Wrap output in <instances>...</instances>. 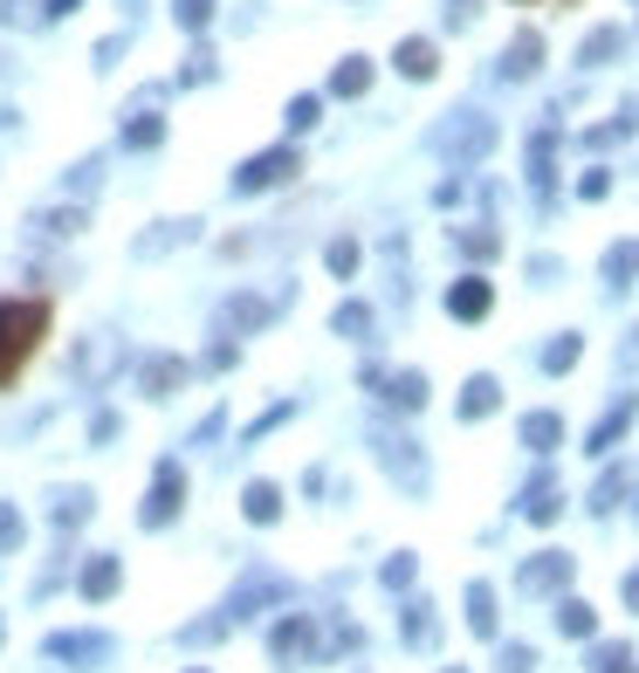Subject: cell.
Instances as JSON below:
<instances>
[{"mask_svg":"<svg viewBox=\"0 0 639 673\" xmlns=\"http://www.w3.org/2000/svg\"><path fill=\"white\" fill-rule=\"evenodd\" d=\"M179 385H186V357H172V351L138 357V392H145V399H172Z\"/></svg>","mask_w":639,"mask_h":673,"instance_id":"5b68a950","label":"cell"},{"mask_svg":"<svg viewBox=\"0 0 639 673\" xmlns=\"http://www.w3.org/2000/svg\"><path fill=\"white\" fill-rule=\"evenodd\" d=\"M179 509H186V468H179V460H159V468H151V488H145L138 523H145V529H172Z\"/></svg>","mask_w":639,"mask_h":673,"instance_id":"7a4b0ae2","label":"cell"},{"mask_svg":"<svg viewBox=\"0 0 639 673\" xmlns=\"http://www.w3.org/2000/svg\"><path fill=\"white\" fill-rule=\"evenodd\" d=\"M626 605H632V612H639V571H632V578H626Z\"/></svg>","mask_w":639,"mask_h":673,"instance_id":"ab89813d","label":"cell"},{"mask_svg":"<svg viewBox=\"0 0 639 673\" xmlns=\"http://www.w3.org/2000/svg\"><path fill=\"white\" fill-rule=\"evenodd\" d=\"M193 673H199V666H193Z\"/></svg>","mask_w":639,"mask_h":673,"instance_id":"7bdbcfd3","label":"cell"},{"mask_svg":"<svg viewBox=\"0 0 639 673\" xmlns=\"http://www.w3.org/2000/svg\"><path fill=\"white\" fill-rule=\"evenodd\" d=\"M619 488H626V475H605L598 495H592V509H612V502H619Z\"/></svg>","mask_w":639,"mask_h":673,"instance_id":"e575fe53","label":"cell"},{"mask_svg":"<svg viewBox=\"0 0 639 673\" xmlns=\"http://www.w3.org/2000/svg\"><path fill=\"white\" fill-rule=\"evenodd\" d=\"M406 639H413V646L433 639V605H406Z\"/></svg>","mask_w":639,"mask_h":673,"instance_id":"d4e9b609","label":"cell"},{"mask_svg":"<svg viewBox=\"0 0 639 673\" xmlns=\"http://www.w3.org/2000/svg\"><path fill=\"white\" fill-rule=\"evenodd\" d=\"M468 626H475L481 639L495 632V591H489V584H468Z\"/></svg>","mask_w":639,"mask_h":673,"instance_id":"9a60e30c","label":"cell"},{"mask_svg":"<svg viewBox=\"0 0 639 673\" xmlns=\"http://www.w3.org/2000/svg\"><path fill=\"white\" fill-rule=\"evenodd\" d=\"M536 56H544V35H516V42H509V56H502V76H529Z\"/></svg>","mask_w":639,"mask_h":673,"instance_id":"5bb4252c","label":"cell"},{"mask_svg":"<svg viewBox=\"0 0 639 673\" xmlns=\"http://www.w3.org/2000/svg\"><path fill=\"white\" fill-rule=\"evenodd\" d=\"M365 83H372V62L365 56H344V69L330 76V90H338V96H365Z\"/></svg>","mask_w":639,"mask_h":673,"instance_id":"2e32d148","label":"cell"},{"mask_svg":"<svg viewBox=\"0 0 639 673\" xmlns=\"http://www.w3.org/2000/svg\"><path fill=\"white\" fill-rule=\"evenodd\" d=\"M330 269L351 275V269H357V241H330Z\"/></svg>","mask_w":639,"mask_h":673,"instance_id":"d6a6232c","label":"cell"},{"mask_svg":"<svg viewBox=\"0 0 639 673\" xmlns=\"http://www.w3.org/2000/svg\"><path fill=\"white\" fill-rule=\"evenodd\" d=\"M544 365H550V372H564V365H578V336H557V344H550V357H544Z\"/></svg>","mask_w":639,"mask_h":673,"instance_id":"f1b7e54d","label":"cell"},{"mask_svg":"<svg viewBox=\"0 0 639 673\" xmlns=\"http://www.w3.org/2000/svg\"><path fill=\"white\" fill-rule=\"evenodd\" d=\"M172 14H179V21H186V28L199 35V28L214 21V0H172Z\"/></svg>","mask_w":639,"mask_h":673,"instance_id":"603a6c76","label":"cell"},{"mask_svg":"<svg viewBox=\"0 0 639 673\" xmlns=\"http://www.w3.org/2000/svg\"><path fill=\"white\" fill-rule=\"evenodd\" d=\"M557 433H564V426H557V412H529V420H523L529 447H557Z\"/></svg>","mask_w":639,"mask_h":673,"instance_id":"ffe728a7","label":"cell"},{"mask_svg":"<svg viewBox=\"0 0 639 673\" xmlns=\"http://www.w3.org/2000/svg\"><path fill=\"white\" fill-rule=\"evenodd\" d=\"M626 420H632V406H619V412H612V420H605V426L592 433V454H605V447H612V440H619V433H626Z\"/></svg>","mask_w":639,"mask_h":673,"instance_id":"4316f807","label":"cell"},{"mask_svg":"<svg viewBox=\"0 0 639 673\" xmlns=\"http://www.w3.org/2000/svg\"><path fill=\"white\" fill-rule=\"evenodd\" d=\"M523 509H529V523H550V515H557V488H550V475L529 488V502H523Z\"/></svg>","mask_w":639,"mask_h":673,"instance_id":"44dd1931","label":"cell"},{"mask_svg":"<svg viewBox=\"0 0 639 673\" xmlns=\"http://www.w3.org/2000/svg\"><path fill=\"white\" fill-rule=\"evenodd\" d=\"M124 145H132V151L166 145V117H132V124H124Z\"/></svg>","mask_w":639,"mask_h":673,"instance_id":"ac0fdd59","label":"cell"},{"mask_svg":"<svg viewBox=\"0 0 639 673\" xmlns=\"http://www.w3.org/2000/svg\"><path fill=\"white\" fill-rule=\"evenodd\" d=\"M0 14H8L14 28H28V21H35V0H8V8H0Z\"/></svg>","mask_w":639,"mask_h":673,"instance_id":"f35d334b","label":"cell"},{"mask_svg":"<svg viewBox=\"0 0 639 673\" xmlns=\"http://www.w3.org/2000/svg\"><path fill=\"white\" fill-rule=\"evenodd\" d=\"M199 365H207V372H227V365H235V344H207V357H199Z\"/></svg>","mask_w":639,"mask_h":673,"instance_id":"d590c367","label":"cell"},{"mask_svg":"<svg viewBox=\"0 0 639 673\" xmlns=\"http://www.w3.org/2000/svg\"><path fill=\"white\" fill-rule=\"evenodd\" d=\"M117 584H124V563H117L111 550L83 563V598H90V605H104V598H111V591H117Z\"/></svg>","mask_w":639,"mask_h":673,"instance_id":"9c48e42d","label":"cell"},{"mask_svg":"<svg viewBox=\"0 0 639 673\" xmlns=\"http://www.w3.org/2000/svg\"><path fill=\"white\" fill-rule=\"evenodd\" d=\"M207 69H214V48H193V56H186V69H179V83H199Z\"/></svg>","mask_w":639,"mask_h":673,"instance_id":"f546056e","label":"cell"},{"mask_svg":"<svg viewBox=\"0 0 639 673\" xmlns=\"http://www.w3.org/2000/svg\"><path fill=\"white\" fill-rule=\"evenodd\" d=\"M557 626H564L571 639H584V632L598 626V618H592V605H578V598H564V612H557Z\"/></svg>","mask_w":639,"mask_h":673,"instance_id":"7402d4cb","label":"cell"},{"mask_svg":"<svg viewBox=\"0 0 639 673\" xmlns=\"http://www.w3.org/2000/svg\"><path fill=\"white\" fill-rule=\"evenodd\" d=\"M399 69H406V76H433V69H441V48L420 42V35H413V42H399Z\"/></svg>","mask_w":639,"mask_h":673,"instance_id":"4fadbf2b","label":"cell"},{"mask_svg":"<svg viewBox=\"0 0 639 673\" xmlns=\"http://www.w3.org/2000/svg\"><path fill=\"white\" fill-rule=\"evenodd\" d=\"M269 323V303L262 296H227L214 309V336H241V330H262Z\"/></svg>","mask_w":639,"mask_h":673,"instance_id":"52a82bcc","label":"cell"},{"mask_svg":"<svg viewBox=\"0 0 639 673\" xmlns=\"http://www.w3.org/2000/svg\"><path fill=\"white\" fill-rule=\"evenodd\" d=\"M612 48H619V35H612V28H598L592 42H584V62H605V56H612Z\"/></svg>","mask_w":639,"mask_h":673,"instance_id":"1f68e13d","label":"cell"},{"mask_svg":"<svg viewBox=\"0 0 639 673\" xmlns=\"http://www.w3.org/2000/svg\"><path fill=\"white\" fill-rule=\"evenodd\" d=\"M296 172H303V159H296L289 145H283V151H254V159L235 172V186H241V193H262V186H289Z\"/></svg>","mask_w":639,"mask_h":673,"instance_id":"3957f363","label":"cell"},{"mask_svg":"<svg viewBox=\"0 0 639 673\" xmlns=\"http://www.w3.org/2000/svg\"><path fill=\"white\" fill-rule=\"evenodd\" d=\"M42 653L62 660V666H104V660H111V639H104V632H48Z\"/></svg>","mask_w":639,"mask_h":673,"instance_id":"277c9868","label":"cell"},{"mask_svg":"<svg viewBox=\"0 0 639 673\" xmlns=\"http://www.w3.org/2000/svg\"><path fill=\"white\" fill-rule=\"evenodd\" d=\"M8 550H21V509L0 502V557H8Z\"/></svg>","mask_w":639,"mask_h":673,"instance_id":"484cf974","label":"cell"},{"mask_svg":"<svg viewBox=\"0 0 639 673\" xmlns=\"http://www.w3.org/2000/svg\"><path fill=\"white\" fill-rule=\"evenodd\" d=\"M386 584H392V591L413 584V557H392V563H386Z\"/></svg>","mask_w":639,"mask_h":673,"instance_id":"836d02e7","label":"cell"},{"mask_svg":"<svg viewBox=\"0 0 639 673\" xmlns=\"http://www.w3.org/2000/svg\"><path fill=\"white\" fill-rule=\"evenodd\" d=\"M269 653H275V660H283V666H303V660H310V653H317V626H310V618H303V612H289V618H283V626H275V632H269Z\"/></svg>","mask_w":639,"mask_h":673,"instance_id":"8992f818","label":"cell"},{"mask_svg":"<svg viewBox=\"0 0 639 673\" xmlns=\"http://www.w3.org/2000/svg\"><path fill=\"white\" fill-rule=\"evenodd\" d=\"M48 14H76V0H48Z\"/></svg>","mask_w":639,"mask_h":673,"instance_id":"60d3db41","label":"cell"},{"mask_svg":"<svg viewBox=\"0 0 639 673\" xmlns=\"http://www.w3.org/2000/svg\"><path fill=\"white\" fill-rule=\"evenodd\" d=\"M378 454H386V468H392L406 488L426 481V475H420V454H413V440H406V433H378Z\"/></svg>","mask_w":639,"mask_h":673,"instance_id":"ba28073f","label":"cell"},{"mask_svg":"<svg viewBox=\"0 0 639 673\" xmlns=\"http://www.w3.org/2000/svg\"><path fill=\"white\" fill-rule=\"evenodd\" d=\"M317 111H323L317 96H296V103H289V132H310V124H317Z\"/></svg>","mask_w":639,"mask_h":673,"instance_id":"83f0119b","label":"cell"},{"mask_svg":"<svg viewBox=\"0 0 639 673\" xmlns=\"http://www.w3.org/2000/svg\"><path fill=\"white\" fill-rule=\"evenodd\" d=\"M48 336V303L42 296H21V303H0V392L21 378V365L42 351Z\"/></svg>","mask_w":639,"mask_h":673,"instance_id":"6da1fadb","label":"cell"},{"mask_svg":"<svg viewBox=\"0 0 639 673\" xmlns=\"http://www.w3.org/2000/svg\"><path fill=\"white\" fill-rule=\"evenodd\" d=\"M564 584H571V557H564V550L536 557L529 571H523V591H564Z\"/></svg>","mask_w":639,"mask_h":673,"instance_id":"30bf717a","label":"cell"},{"mask_svg":"<svg viewBox=\"0 0 639 673\" xmlns=\"http://www.w3.org/2000/svg\"><path fill=\"white\" fill-rule=\"evenodd\" d=\"M90 440H96V447H104V440H117V412H96V420H90Z\"/></svg>","mask_w":639,"mask_h":673,"instance_id":"8d00e7d4","label":"cell"},{"mask_svg":"<svg viewBox=\"0 0 639 673\" xmlns=\"http://www.w3.org/2000/svg\"><path fill=\"white\" fill-rule=\"evenodd\" d=\"M0 639H8V632H0Z\"/></svg>","mask_w":639,"mask_h":673,"instance_id":"b9f144b4","label":"cell"},{"mask_svg":"<svg viewBox=\"0 0 639 673\" xmlns=\"http://www.w3.org/2000/svg\"><path fill=\"white\" fill-rule=\"evenodd\" d=\"M536 660H529V646H509V653H502V673H529Z\"/></svg>","mask_w":639,"mask_h":673,"instance_id":"74e56055","label":"cell"},{"mask_svg":"<svg viewBox=\"0 0 639 673\" xmlns=\"http://www.w3.org/2000/svg\"><path fill=\"white\" fill-rule=\"evenodd\" d=\"M447 309H454V317H489V282H481V275H468L461 289L447 296Z\"/></svg>","mask_w":639,"mask_h":673,"instance_id":"7c38bea8","label":"cell"},{"mask_svg":"<svg viewBox=\"0 0 639 673\" xmlns=\"http://www.w3.org/2000/svg\"><path fill=\"white\" fill-rule=\"evenodd\" d=\"M56 523H62V529L90 523V488H62V495H56Z\"/></svg>","mask_w":639,"mask_h":673,"instance_id":"e0dca14e","label":"cell"},{"mask_svg":"<svg viewBox=\"0 0 639 673\" xmlns=\"http://www.w3.org/2000/svg\"><path fill=\"white\" fill-rule=\"evenodd\" d=\"M365 330H372V309L365 303H344L338 309V336H365Z\"/></svg>","mask_w":639,"mask_h":673,"instance_id":"cb8c5ba5","label":"cell"},{"mask_svg":"<svg viewBox=\"0 0 639 673\" xmlns=\"http://www.w3.org/2000/svg\"><path fill=\"white\" fill-rule=\"evenodd\" d=\"M241 515H248V523H275V515H283V488H275V481H248Z\"/></svg>","mask_w":639,"mask_h":673,"instance_id":"8fae6325","label":"cell"},{"mask_svg":"<svg viewBox=\"0 0 639 673\" xmlns=\"http://www.w3.org/2000/svg\"><path fill=\"white\" fill-rule=\"evenodd\" d=\"M495 378H468V392H461V412H468V420H481V412H495Z\"/></svg>","mask_w":639,"mask_h":673,"instance_id":"d6986e66","label":"cell"},{"mask_svg":"<svg viewBox=\"0 0 639 673\" xmlns=\"http://www.w3.org/2000/svg\"><path fill=\"white\" fill-rule=\"evenodd\" d=\"M392 399H399V406H420V399H426V385L406 372V378H392Z\"/></svg>","mask_w":639,"mask_h":673,"instance_id":"4dcf8cb0","label":"cell"}]
</instances>
